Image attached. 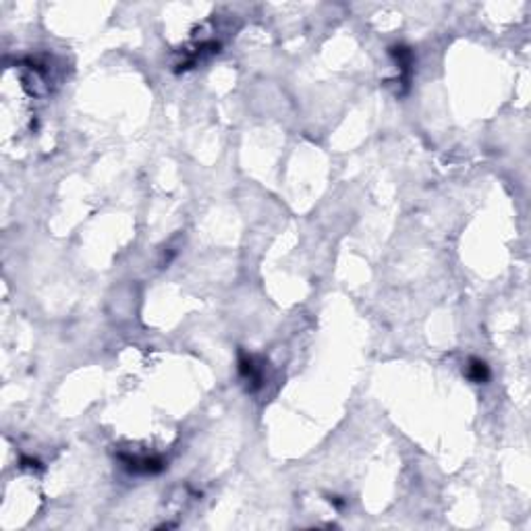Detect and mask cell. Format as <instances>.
I'll list each match as a JSON object with an SVG mask.
<instances>
[{"label": "cell", "mask_w": 531, "mask_h": 531, "mask_svg": "<svg viewBox=\"0 0 531 531\" xmlns=\"http://www.w3.org/2000/svg\"><path fill=\"white\" fill-rule=\"evenodd\" d=\"M469 378L473 380V382H486V378H488V367H486V363H482V361H471V369H469Z\"/></svg>", "instance_id": "1"}]
</instances>
